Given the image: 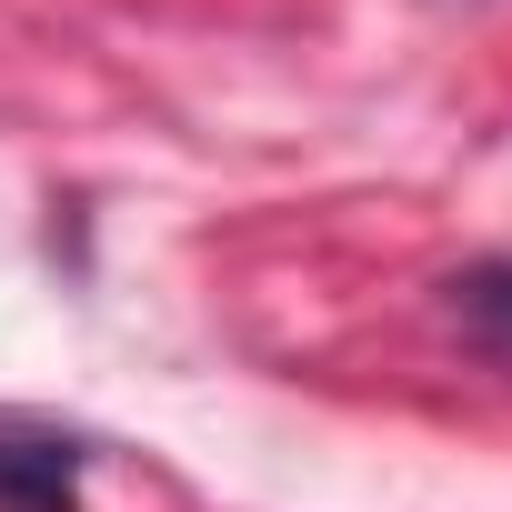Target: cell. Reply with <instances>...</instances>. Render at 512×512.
I'll list each match as a JSON object with an SVG mask.
<instances>
[{
	"mask_svg": "<svg viewBox=\"0 0 512 512\" xmlns=\"http://www.w3.org/2000/svg\"><path fill=\"white\" fill-rule=\"evenodd\" d=\"M81 482H91V442L81 432L0 422V512H81Z\"/></svg>",
	"mask_w": 512,
	"mask_h": 512,
	"instance_id": "cell-1",
	"label": "cell"
},
{
	"mask_svg": "<svg viewBox=\"0 0 512 512\" xmlns=\"http://www.w3.org/2000/svg\"><path fill=\"white\" fill-rule=\"evenodd\" d=\"M442 312H452V332H462L482 362L512 372V262H502V251H492V262H462V272L442 282Z\"/></svg>",
	"mask_w": 512,
	"mask_h": 512,
	"instance_id": "cell-2",
	"label": "cell"
}]
</instances>
